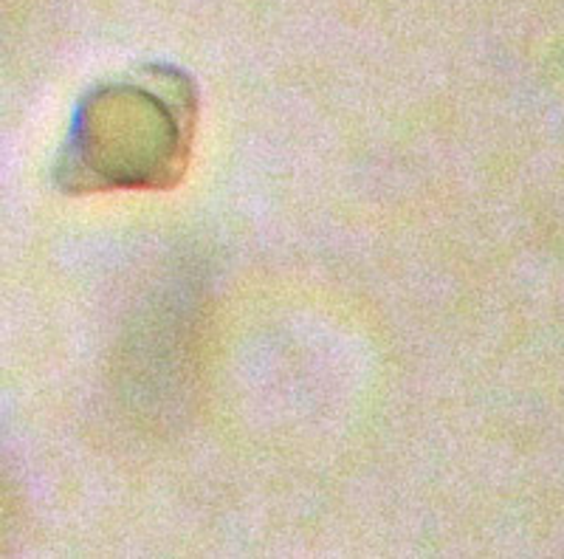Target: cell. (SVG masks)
<instances>
[{
  "label": "cell",
  "mask_w": 564,
  "mask_h": 559,
  "mask_svg": "<svg viewBox=\"0 0 564 559\" xmlns=\"http://www.w3.org/2000/svg\"><path fill=\"white\" fill-rule=\"evenodd\" d=\"M193 130V83L175 68L144 65L79 103L54 179L70 195L167 190L184 175Z\"/></svg>",
  "instance_id": "cell-1"
}]
</instances>
